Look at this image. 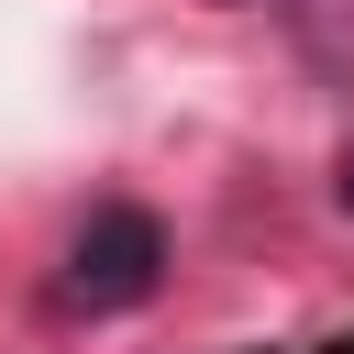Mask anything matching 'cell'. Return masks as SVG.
<instances>
[{"label": "cell", "instance_id": "1", "mask_svg": "<svg viewBox=\"0 0 354 354\" xmlns=\"http://www.w3.org/2000/svg\"><path fill=\"white\" fill-rule=\"evenodd\" d=\"M155 277H166V221L133 210V199H100L66 243V299L77 310H144Z\"/></svg>", "mask_w": 354, "mask_h": 354}, {"label": "cell", "instance_id": "2", "mask_svg": "<svg viewBox=\"0 0 354 354\" xmlns=\"http://www.w3.org/2000/svg\"><path fill=\"white\" fill-rule=\"evenodd\" d=\"M332 210L354 221V133H343V155H332Z\"/></svg>", "mask_w": 354, "mask_h": 354}]
</instances>
